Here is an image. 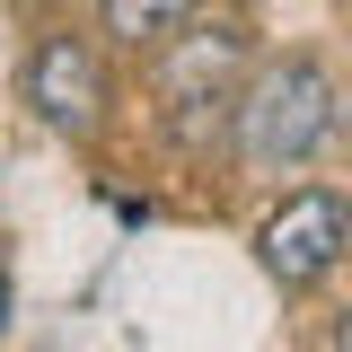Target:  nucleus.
Here are the masks:
<instances>
[{
	"label": "nucleus",
	"mask_w": 352,
	"mask_h": 352,
	"mask_svg": "<svg viewBox=\"0 0 352 352\" xmlns=\"http://www.w3.org/2000/svg\"><path fill=\"white\" fill-rule=\"evenodd\" d=\"M344 124V106H335V80L317 71V62H264L247 97H238V150L256 159V168H300L317 159L326 141Z\"/></svg>",
	"instance_id": "f257e3e1"
},
{
	"label": "nucleus",
	"mask_w": 352,
	"mask_h": 352,
	"mask_svg": "<svg viewBox=\"0 0 352 352\" xmlns=\"http://www.w3.org/2000/svg\"><path fill=\"white\" fill-rule=\"evenodd\" d=\"M344 256H352V212H344V194H326V185L282 194V212H264V229H256V264L282 291L326 282Z\"/></svg>",
	"instance_id": "f03ea898"
},
{
	"label": "nucleus",
	"mask_w": 352,
	"mask_h": 352,
	"mask_svg": "<svg viewBox=\"0 0 352 352\" xmlns=\"http://www.w3.org/2000/svg\"><path fill=\"white\" fill-rule=\"evenodd\" d=\"M27 106H36L53 132H97L106 124V71H97V53L80 36H44L27 53Z\"/></svg>",
	"instance_id": "7ed1b4c3"
},
{
	"label": "nucleus",
	"mask_w": 352,
	"mask_h": 352,
	"mask_svg": "<svg viewBox=\"0 0 352 352\" xmlns=\"http://www.w3.org/2000/svg\"><path fill=\"white\" fill-rule=\"evenodd\" d=\"M194 9L203 0H97V18H106V36L115 44H176L185 27H194Z\"/></svg>",
	"instance_id": "20e7f679"
},
{
	"label": "nucleus",
	"mask_w": 352,
	"mask_h": 352,
	"mask_svg": "<svg viewBox=\"0 0 352 352\" xmlns=\"http://www.w3.org/2000/svg\"><path fill=\"white\" fill-rule=\"evenodd\" d=\"M238 71V36H194V53L168 71V97H185V88H220Z\"/></svg>",
	"instance_id": "39448f33"
},
{
	"label": "nucleus",
	"mask_w": 352,
	"mask_h": 352,
	"mask_svg": "<svg viewBox=\"0 0 352 352\" xmlns=\"http://www.w3.org/2000/svg\"><path fill=\"white\" fill-rule=\"evenodd\" d=\"M335 352H352V317H344V326H335Z\"/></svg>",
	"instance_id": "423d86ee"
},
{
	"label": "nucleus",
	"mask_w": 352,
	"mask_h": 352,
	"mask_svg": "<svg viewBox=\"0 0 352 352\" xmlns=\"http://www.w3.org/2000/svg\"><path fill=\"white\" fill-rule=\"evenodd\" d=\"M0 326H9V273H0Z\"/></svg>",
	"instance_id": "0eeeda50"
}]
</instances>
